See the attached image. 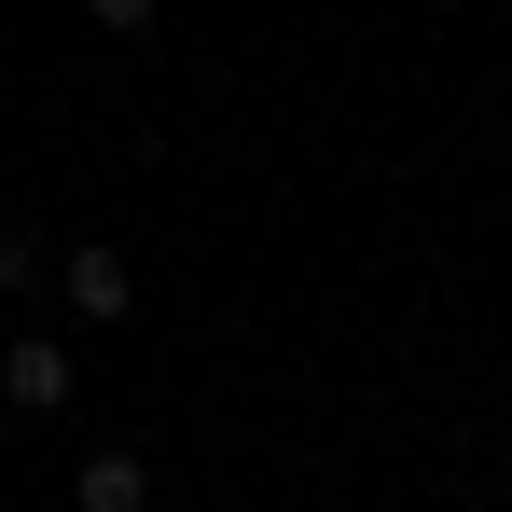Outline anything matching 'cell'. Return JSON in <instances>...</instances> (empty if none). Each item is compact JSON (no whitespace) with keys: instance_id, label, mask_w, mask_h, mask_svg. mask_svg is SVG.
Masks as SVG:
<instances>
[{"instance_id":"1","label":"cell","mask_w":512,"mask_h":512,"mask_svg":"<svg viewBox=\"0 0 512 512\" xmlns=\"http://www.w3.org/2000/svg\"><path fill=\"white\" fill-rule=\"evenodd\" d=\"M56 291H70V319H139V263L111 250V236H84V250H56Z\"/></svg>"},{"instance_id":"2","label":"cell","mask_w":512,"mask_h":512,"mask_svg":"<svg viewBox=\"0 0 512 512\" xmlns=\"http://www.w3.org/2000/svg\"><path fill=\"white\" fill-rule=\"evenodd\" d=\"M70 388H84V360H70L56 333H14V346H0V402H14V416H70Z\"/></svg>"},{"instance_id":"3","label":"cell","mask_w":512,"mask_h":512,"mask_svg":"<svg viewBox=\"0 0 512 512\" xmlns=\"http://www.w3.org/2000/svg\"><path fill=\"white\" fill-rule=\"evenodd\" d=\"M70 512H153V471H139V443H97L84 471H70Z\"/></svg>"},{"instance_id":"4","label":"cell","mask_w":512,"mask_h":512,"mask_svg":"<svg viewBox=\"0 0 512 512\" xmlns=\"http://www.w3.org/2000/svg\"><path fill=\"white\" fill-rule=\"evenodd\" d=\"M42 277H56V250H28V236H14V222H0V305H28V291H42Z\"/></svg>"},{"instance_id":"5","label":"cell","mask_w":512,"mask_h":512,"mask_svg":"<svg viewBox=\"0 0 512 512\" xmlns=\"http://www.w3.org/2000/svg\"><path fill=\"white\" fill-rule=\"evenodd\" d=\"M97 28H153V14H167V0H84Z\"/></svg>"}]
</instances>
